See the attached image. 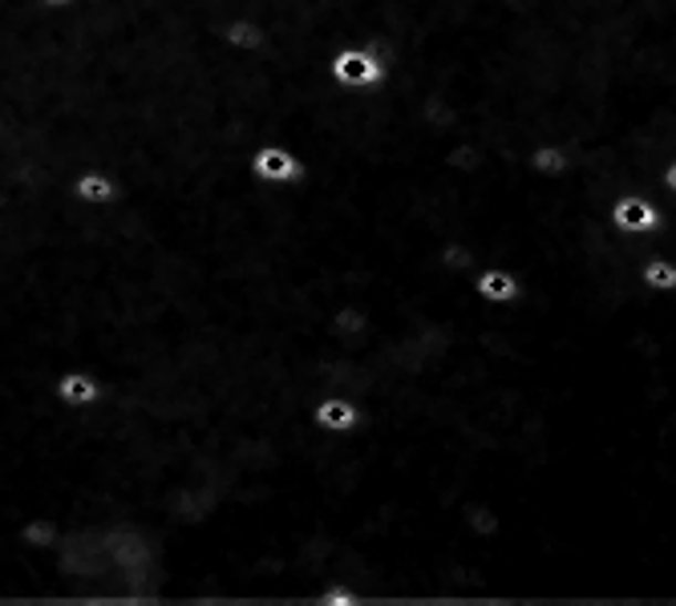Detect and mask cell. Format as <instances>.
<instances>
[{
    "mask_svg": "<svg viewBox=\"0 0 676 606\" xmlns=\"http://www.w3.org/2000/svg\"><path fill=\"white\" fill-rule=\"evenodd\" d=\"M333 73L341 85H377L389 73V58H381V49H349L333 61Z\"/></svg>",
    "mask_w": 676,
    "mask_h": 606,
    "instance_id": "6da1fadb",
    "label": "cell"
},
{
    "mask_svg": "<svg viewBox=\"0 0 676 606\" xmlns=\"http://www.w3.org/2000/svg\"><path fill=\"white\" fill-rule=\"evenodd\" d=\"M612 222H616V231H624V234H648V231H656L661 227V210L653 207V202L644 199V195H620L616 199V207H612Z\"/></svg>",
    "mask_w": 676,
    "mask_h": 606,
    "instance_id": "7a4b0ae2",
    "label": "cell"
},
{
    "mask_svg": "<svg viewBox=\"0 0 676 606\" xmlns=\"http://www.w3.org/2000/svg\"><path fill=\"white\" fill-rule=\"evenodd\" d=\"M475 292L482 295L487 303H514L522 295V283H519V275H514V271L487 268L475 280Z\"/></svg>",
    "mask_w": 676,
    "mask_h": 606,
    "instance_id": "3957f363",
    "label": "cell"
},
{
    "mask_svg": "<svg viewBox=\"0 0 676 606\" xmlns=\"http://www.w3.org/2000/svg\"><path fill=\"white\" fill-rule=\"evenodd\" d=\"M316 425L321 429H333V432H349L361 425V408H356V400H344V397H324L321 405H316Z\"/></svg>",
    "mask_w": 676,
    "mask_h": 606,
    "instance_id": "277c9868",
    "label": "cell"
},
{
    "mask_svg": "<svg viewBox=\"0 0 676 606\" xmlns=\"http://www.w3.org/2000/svg\"><path fill=\"white\" fill-rule=\"evenodd\" d=\"M251 166H256V175L268 178V182H292V178H300V163L288 150H260Z\"/></svg>",
    "mask_w": 676,
    "mask_h": 606,
    "instance_id": "5b68a950",
    "label": "cell"
},
{
    "mask_svg": "<svg viewBox=\"0 0 676 606\" xmlns=\"http://www.w3.org/2000/svg\"><path fill=\"white\" fill-rule=\"evenodd\" d=\"M527 163H531L534 175L559 178V175H568V170H571V154L563 150V146H534Z\"/></svg>",
    "mask_w": 676,
    "mask_h": 606,
    "instance_id": "8992f818",
    "label": "cell"
},
{
    "mask_svg": "<svg viewBox=\"0 0 676 606\" xmlns=\"http://www.w3.org/2000/svg\"><path fill=\"white\" fill-rule=\"evenodd\" d=\"M644 283H648V292H676V263L673 259H648Z\"/></svg>",
    "mask_w": 676,
    "mask_h": 606,
    "instance_id": "52a82bcc",
    "label": "cell"
},
{
    "mask_svg": "<svg viewBox=\"0 0 676 606\" xmlns=\"http://www.w3.org/2000/svg\"><path fill=\"white\" fill-rule=\"evenodd\" d=\"M324 603H356V591H324Z\"/></svg>",
    "mask_w": 676,
    "mask_h": 606,
    "instance_id": "ba28073f",
    "label": "cell"
},
{
    "mask_svg": "<svg viewBox=\"0 0 676 606\" xmlns=\"http://www.w3.org/2000/svg\"><path fill=\"white\" fill-rule=\"evenodd\" d=\"M661 182H665V187L676 195V158H673V163H665V170H661Z\"/></svg>",
    "mask_w": 676,
    "mask_h": 606,
    "instance_id": "9c48e42d",
    "label": "cell"
}]
</instances>
